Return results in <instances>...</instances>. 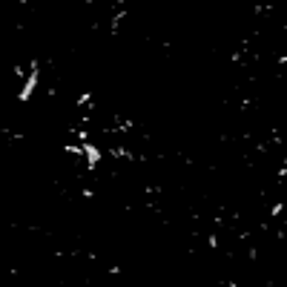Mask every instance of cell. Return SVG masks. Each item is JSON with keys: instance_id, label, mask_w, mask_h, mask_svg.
Here are the masks:
<instances>
[{"instance_id": "1", "label": "cell", "mask_w": 287, "mask_h": 287, "mask_svg": "<svg viewBox=\"0 0 287 287\" xmlns=\"http://www.w3.org/2000/svg\"><path fill=\"white\" fill-rule=\"evenodd\" d=\"M37 86H40V64L32 61V64H29V72H26V78H23V84H20V89H17L15 101L20 103V106H26V103L34 98Z\"/></svg>"}]
</instances>
